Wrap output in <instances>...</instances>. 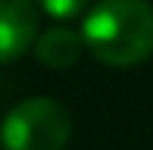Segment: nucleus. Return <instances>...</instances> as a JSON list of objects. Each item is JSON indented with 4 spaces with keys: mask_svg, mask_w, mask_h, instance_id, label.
I'll list each match as a JSON object with an SVG mask.
<instances>
[{
    "mask_svg": "<svg viewBox=\"0 0 153 150\" xmlns=\"http://www.w3.org/2000/svg\"><path fill=\"white\" fill-rule=\"evenodd\" d=\"M81 38L97 63L137 66L153 56V6L147 0H97L81 19Z\"/></svg>",
    "mask_w": 153,
    "mask_h": 150,
    "instance_id": "f257e3e1",
    "label": "nucleus"
},
{
    "mask_svg": "<svg viewBox=\"0 0 153 150\" xmlns=\"http://www.w3.org/2000/svg\"><path fill=\"white\" fill-rule=\"evenodd\" d=\"M72 116L53 97H25L0 122V150H66Z\"/></svg>",
    "mask_w": 153,
    "mask_h": 150,
    "instance_id": "f03ea898",
    "label": "nucleus"
},
{
    "mask_svg": "<svg viewBox=\"0 0 153 150\" xmlns=\"http://www.w3.org/2000/svg\"><path fill=\"white\" fill-rule=\"evenodd\" d=\"M38 13V0H0V63H13L31 50Z\"/></svg>",
    "mask_w": 153,
    "mask_h": 150,
    "instance_id": "7ed1b4c3",
    "label": "nucleus"
},
{
    "mask_svg": "<svg viewBox=\"0 0 153 150\" xmlns=\"http://www.w3.org/2000/svg\"><path fill=\"white\" fill-rule=\"evenodd\" d=\"M31 50H34V59L47 69H69L81 59V53H88V47L81 31L69 28V25H53V28L38 31Z\"/></svg>",
    "mask_w": 153,
    "mask_h": 150,
    "instance_id": "20e7f679",
    "label": "nucleus"
},
{
    "mask_svg": "<svg viewBox=\"0 0 153 150\" xmlns=\"http://www.w3.org/2000/svg\"><path fill=\"white\" fill-rule=\"evenodd\" d=\"M88 3L91 0H38V10L47 13L50 19H56V22H69V19L81 16L88 10Z\"/></svg>",
    "mask_w": 153,
    "mask_h": 150,
    "instance_id": "39448f33",
    "label": "nucleus"
}]
</instances>
